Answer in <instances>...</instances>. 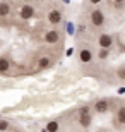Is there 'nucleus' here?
<instances>
[{
  "label": "nucleus",
  "instance_id": "423d86ee",
  "mask_svg": "<svg viewBox=\"0 0 125 132\" xmlns=\"http://www.w3.org/2000/svg\"><path fill=\"white\" fill-rule=\"evenodd\" d=\"M45 41H46V43H57L58 41V33L57 31H48V33L45 34Z\"/></svg>",
  "mask_w": 125,
  "mask_h": 132
},
{
  "label": "nucleus",
  "instance_id": "20e7f679",
  "mask_svg": "<svg viewBox=\"0 0 125 132\" xmlns=\"http://www.w3.org/2000/svg\"><path fill=\"white\" fill-rule=\"evenodd\" d=\"M48 21L52 24H58L60 21H62V14H60V10H52L48 14Z\"/></svg>",
  "mask_w": 125,
  "mask_h": 132
},
{
  "label": "nucleus",
  "instance_id": "6e6552de",
  "mask_svg": "<svg viewBox=\"0 0 125 132\" xmlns=\"http://www.w3.org/2000/svg\"><path fill=\"white\" fill-rule=\"evenodd\" d=\"M96 110L99 113H105L106 110H108V101H106V100H101V101H98L96 103Z\"/></svg>",
  "mask_w": 125,
  "mask_h": 132
},
{
  "label": "nucleus",
  "instance_id": "f3484780",
  "mask_svg": "<svg viewBox=\"0 0 125 132\" xmlns=\"http://www.w3.org/2000/svg\"><path fill=\"white\" fill-rule=\"evenodd\" d=\"M101 0H91V4H99Z\"/></svg>",
  "mask_w": 125,
  "mask_h": 132
},
{
  "label": "nucleus",
  "instance_id": "1a4fd4ad",
  "mask_svg": "<svg viewBox=\"0 0 125 132\" xmlns=\"http://www.w3.org/2000/svg\"><path fill=\"white\" fill-rule=\"evenodd\" d=\"M9 69H10V62L5 57H0V72H5Z\"/></svg>",
  "mask_w": 125,
  "mask_h": 132
},
{
  "label": "nucleus",
  "instance_id": "4468645a",
  "mask_svg": "<svg viewBox=\"0 0 125 132\" xmlns=\"http://www.w3.org/2000/svg\"><path fill=\"white\" fill-rule=\"evenodd\" d=\"M9 129V122H5V120H0V130H7Z\"/></svg>",
  "mask_w": 125,
  "mask_h": 132
},
{
  "label": "nucleus",
  "instance_id": "0eeeda50",
  "mask_svg": "<svg viewBox=\"0 0 125 132\" xmlns=\"http://www.w3.org/2000/svg\"><path fill=\"white\" fill-rule=\"evenodd\" d=\"M9 14H10V5L2 2V4H0V17H7Z\"/></svg>",
  "mask_w": 125,
  "mask_h": 132
},
{
  "label": "nucleus",
  "instance_id": "a211bd4d",
  "mask_svg": "<svg viewBox=\"0 0 125 132\" xmlns=\"http://www.w3.org/2000/svg\"><path fill=\"white\" fill-rule=\"evenodd\" d=\"M115 2H123V0H115Z\"/></svg>",
  "mask_w": 125,
  "mask_h": 132
},
{
  "label": "nucleus",
  "instance_id": "f8f14e48",
  "mask_svg": "<svg viewBox=\"0 0 125 132\" xmlns=\"http://www.w3.org/2000/svg\"><path fill=\"white\" fill-rule=\"evenodd\" d=\"M116 117H118V122L125 125V108H120V110H118V115H116Z\"/></svg>",
  "mask_w": 125,
  "mask_h": 132
},
{
  "label": "nucleus",
  "instance_id": "9d476101",
  "mask_svg": "<svg viewBox=\"0 0 125 132\" xmlns=\"http://www.w3.org/2000/svg\"><path fill=\"white\" fill-rule=\"evenodd\" d=\"M91 59H93V53L89 50H81V60L82 62H91Z\"/></svg>",
  "mask_w": 125,
  "mask_h": 132
},
{
  "label": "nucleus",
  "instance_id": "dca6fc26",
  "mask_svg": "<svg viewBox=\"0 0 125 132\" xmlns=\"http://www.w3.org/2000/svg\"><path fill=\"white\" fill-rule=\"evenodd\" d=\"M118 76H120L122 79H125V69H120V70H118Z\"/></svg>",
  "mask_w": 125,
  "mask_h": 132
},
{
  "label": "nucleus",
  "instance_id": "7ed1b4c3",
  "mask_svg": "<svg viewBox=\"0 0 125 132\" xmlns=\"http://www.w3.org/2000/svg\"><path fill=\"white\" fill-rule=\"evenodd\" d=\"M111 41H113V39H111V36H108V34H101L98 43H99V46L103 50H106L108 46H111Z\"/></svg>",
  "mask_w": 125,
  "mask_h": 132
},
{
  "label": "nucleus",
  "instance_id": "f257e3e1",
  "mask_svg": "<svg viewBox=\"0 0 125 132\" xmlns=\"http://www.w3.org/2000/svg\"><path fill=\"white\" fill-rule=\"evenodd\" d=\"M91 21H93V24H94V26H101L103 22H105V15H103L101 10H93Z\"/></svg>",
  "mask_w": 125,
  "mask_h": 132
},
{
  "label": "nucleus",
  "instance_id": "ddd939ff",
  "mask_svg": "<svg viewBox=\"0 0 125 132\" xmlns=\"http://www.w3.org/2000/svg\"><path fill=\"white\" fill-rule=\"evenodd\" d=\"M46 130L48 132H57L58 130V123L57 122H50L48 125H46Z\"/></svg>",
  "mask_w": 125,
  "mask_h": 132
},
{
  "label": "nucleus",
  "instance_id": "2eb2a0df",
  "mask_svg": "<svg viewBox=\"0 0 125 132\" xmlns=\"http://www.w3.org/2000/svg\"><path fill=\"white\" fill-rule=\"evenodd\" d=\"M98 57H99V59H106V57H108V50H99Z\"/></svg>",
  "mask_w": 125,
  "mask_h": 132
},
{
  "label": "nucleus",
  "instance_id": "9b49d317",
  "mask_svg": "<svg viewBox=\"0 0 125 132\" xmlns=\"http://www.w3.org/2000/svg\"><path fill=\"white\" fill-rule=\"evenodd\" d=\"M48 65H50V59H48V57L39 59V62H38V67H39V69H46Z\"/></svg>",
  "mask_w": 125,
  "mask_h": 132
},
{
  "label": "nucleus",
  "instance_id": "f03ea898",
  "mask_svg": "<svg viewBox=\"0 0 125 132\" xmlns=\"http://www.w3.org/2000/svg\"><path fill=\"white\" fill-rule=\"evenodd\" d=\"M89 123H91L89 108H82V110H81V125H84V127H89Z\"/></svg>",
  "mask_w": 125,
  "mask_h": 132
},
{
  "label": "nucleus",
  "instance_id": "39448f33",
  "mask_svg": "<svg viewBox=\"0 0 125 132\" xmlns=\"http://www.w3.org/2000/svg\"><path fill=\"white\" fill-rule=\"evenodd\" d=\"M33 14H34V9L31 5H24V7L21 9V17H22V19H29V17H33Z\"/></svg>",
  "mask_w": 125,
  "mask_h": 132
}]
</instances>
